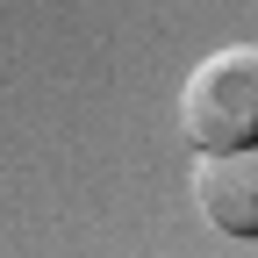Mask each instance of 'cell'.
<instances>
[{"label": "cell", "instance_id": "obj_2", "mask_svg": "<svg viewBox=\"0 0 258 258\" xmlns=\"http://www.w3.org/2000/svg\"><path fill=\"white\" fill-rule=\"evenodd\" d=\"M194 208L222 237H258V151H215L194 165Z\"/></svg>", "mask_w": 258, "mask_h": 258}, {"label": "cell", "instance_id": "obj_1", "mask_svg": "<svg viewBox=\"0 0 258 258\" xmlns=\"http://www.w3.org/2000/svg\"><path fill=\"white\" fill-rule=\"evenodd\" d=\"M179 129L186 144L215 158V151H258V43L208 50L179 86Z\"/></svg>", "mask_w": 258, "mask_h": 258}]
</instances>
